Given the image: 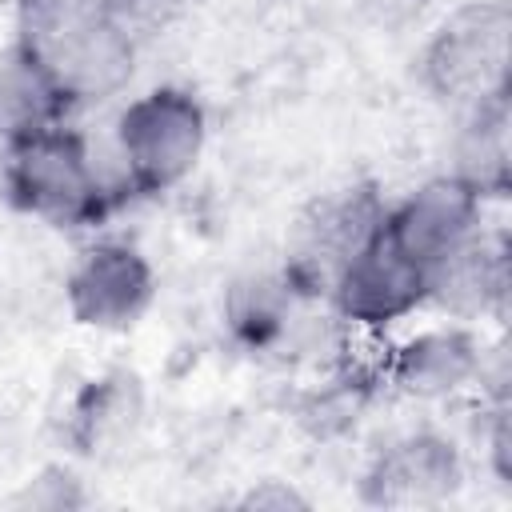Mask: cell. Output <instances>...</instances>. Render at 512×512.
Listing matches in <instances>:
<instances>
[{
	"label": "cell",
	"mask_w": 512,
	"mask_h": 512,
	"mask_svg": "<svg viewBox=\"0 0 512 512\" xmlns=\"http://www.w3.org/2000/svg\"><path fill=\"white\" fill-rule=\"evenodd\" d=\"M456 176L480 192V200L508 196L512 184V116H508V92L480 100L460 112V128L452 140Z\"/></svg>",
	"instance_id": "cell-13"
},
{
	"label": "cell",
	"mask_w": 512,
	"mask_h": 512,
	"mask_svg": "<svg viewBox=\"0 0 512 512\" xmlns=\"http://www.w3.org/2000/svg\"><path fill=\"white\" fill-rule=\"evenodd\" d=\"M4 192L12 208L56 228L96 224L120 200V188H112L96 168L88 140L68 124L4 144Z\"/></svg>",
	"instance_id": "cell-2"
},
{
	"label": "cell",
	"mask_w": 512,
	"mask_h": 512,
	"mask_svg": "<svg viewBox=\"0 0 512 512\" xmlns=\"http://www.w3.org/2000/svg\"><path fill=\"white\" fill-rule=\"evenodd\" d=\"M352 4L380 32H404L432 8V0H352Z\"/></svg>",
	"instance_id": "cell-19"
},
{
	"label": "cell",
	"mask_w": 512,
	"mask_h": 512,
	"mask_svg": "<svg viewBox=\"0 0 512 512\" xmlns=\"http://www.w3.org/2000/svg\"><path fill=\"white\" fill-rule=\"evenodd\" d=\"M20 508H44V512H64V508H84L88 496L80 488V476L64 464H48L36 476L24 480V488L12 496Z\"/></svg>",
	"instance_id": "cell-16"
},
{
	"label": "cell",
	"mask_w": 512,
	"mask_h": 512,
	"mask_svg": "<svg viewBox=\"0 0 512 512\" xmlns=\"http://www.w3.org/2000/svg\"><path fill=\"white\" fill-rule=\"evenodd\" d=\"M484 444H488V468H492V476L500 484H512V404H508V396H496L492 400Z\"/></svg>",
	"instance_id": "cell-18"
},
{
	"label": "cell",
	"mask_w": 512,
	"mask_h": 512,
	"mask_svg": "<svg viewBox=\"0 0 512 512\" xmlns=\"http://www.w3.org/2000/svg\"><path fill=\"white\" fill-rule=\"evenodd\" d=\"M208 140L204 104L176 84L136 96L116 120L120 188L136 196H160L176 188L200 160Z\"/></svg>",
	"instance_id": "cell-3"
},
{
	"label": "cell",
	"mask_w": 512,
	"mask_h": 512,
	"mask_svg": "<svg viewBox=\"0 0 512 512\" xmlns=\"http://www.w3.org/2000/svg\"><path fill=\"white\" fill-rule=\"evenodd\" d=\"M480 216V192L464 184L456 172H444L424 180L384 212V236L428 272L448 252H456L472 232H480Z\"/></svg>",
	"instance_id": "cell-9"
},
{
	"label": "cell",
	"mask_w": 512,
	"mask_h": 512,
	"mask_svg": "<svg viewBox=\"0 0 512 512\" xmlns=\"http://www.w3.org/2000/svg\"><path fill=\"white\" fill-rule=\"evenodd\" d=\"M428 304L456 320L504 316L508 304V244L504 236L472 232L456 252L428 268Z\"/></svg>",
	"instance_id": "cell-11"
},
{
	"label": "cell",
	"mask_w": 512,
	"mask_h": 512,
	"mask_svg": "<svg viewBox=\"0 0 512 512\" xmlns=\"http://www.w3.org/2000/svg\"><path fill=\"white\" fill-rule=\"evenodd\" d=\"M484 352L472 328L444 324L384 352V384L412 400H444L480 380Z\"/></svg>",
	"instance_id": "cell-10"
},
{
	"label": "cell",
	"mask_w": 512,
	"mask_h": 512,
	"mask_svg": "<svg viewBox=\"0 0 512 512\" xmlns=\"http://www.w3.org/2000/svg\"><path fill=\"white\" fill-rule=\"evenodd\" d=\"M104 4H108V12H112L132 36H140V32H156V28H164V24L180 20V16H188V12L200 8L204 0H104Z\"/></svg>",
	"instance_id": "cell-17"
},
{
	"label": "cell",
	"mask_w": 512,
	"mask_h": 512,
	"mask_svg": "<svg viewBox=\"0 0 512 512\" xmlns=\"http://www.w3.org/2000/svg\"><path fill=\"white\" fill-rule=\"evenodd\" d=\"M236 508H244V512H292V508H308V496L284 480H260L236 500Z\"/></svg>",
	"instance_id": "cell-20"
},
{
	"label": "cell",
	"mask_w": 512,
	"mask_h": 512,
	"mask_svg": "<svg viewBox=\"0 0 512 512\" xmlns=\"http://www.w3.org/2000/svg\"><path fill=\"white\" fill-rule=\"evenodd\" d=\"M72 108L116 96L136 68V36L104 0H16V36Z\"/></svg>",
	"instance_id": "cell-1"
},
{
	"label": "cell",
	"mask_w": 512,
	"mask_h": 512,
	"mask_svg": "<svg viewBox=\"0 0 512 512\" xmlns=\"http://www.w3.org/2000/svg\"><path fill=\"white\" fill-rule=\"evenodd\" d=\"M512 8L504 0L460 4L420 52V84L452 108H472L508 92Z\"/></svg>",
	"instance_id": "cell-4"
},
{
	"label": "cell",
	"mask_w": 512,
	"mask_h": 512,
	"mask_svg": "<svg viewBox=\"0 0 512 512\" xmlns=\"http://www.w3.org/2000/svg\"><path fill=\"white\" fill-rule=\"evenodd\" d=\"M296 292L292 284L280 276H248L236 280L228 300H224V320L236 332V340H244L248 348H264L268 340H276L284 332L288 308H292Z\"/></svg>",
	"instance_id": "cell-15"
},
{
	"label": "cell",
	"mask_w": 512,
	"mask_h": 512,
	"mask_svg": "<svg viewBox=\"0 0 512 512\" xmlns=\"http://www.w3.org/2000/svg\"><path fill=\"white\" fill-rule=\"evenodd\" d=\"M464 484L460 448L440 432H408L384 444L364 476L360 500L372 508H436L452 500Z\"/></svg>",
	"instance_id": "cell-8"
},
{
	"label": "cell",
	"mask_w": 512,
	"mask_h": 512,
	"mask_svg": "<svg viewBox=\"0 0 512 512\" xmlns=\"http://www.w3.org/2000/svg\"><path fill=\"white\" fill-rule=\"evenodd\" d=\"M140 420H144L140 376L128 368H112V372L92 376L76 392L64 436L80 456H108L136 436Z\"/></svg>",
	"instance_id": "cell-12"
},
{
	"label": "cell",
	"mask_w": 512,
	"mask_h": 512,
	"mask_svg": "<svg viewBox=\"0 0 512 512\" xmlns=\"http://www.w3.org/2000/svg\"><path fill=\"white\" fill-rule=\"evenodd\" d=\"M328 296L336 316L356 332H384L388 324L428 304V272L412 256H404L380 228L340 264Z\"/></svg>",
	"instance_id": "cell-6"
},
{
	"label": "cell",
	"mask_w": 512,
	"mask_h": 512,
	"mask_svg": "<svg viewBox=\"0 0 512 512\" xmlns=\"http://www.w3.org/2000/svg\"><path fill=\"white\" fill-rule=\"evenodd\" d=\"M68 112V96L60 92V84L52 80L36 52H28L20 40L0 48V144L64 124Z\"/></svg>",
	"instance_id": "cell-14"
},
{
	"label": "cell",
	"mask_w": 512,
	"mask_h": 512,
	"mask_svg": "<svg viewBox=\"0 0 512 512\" xmlns=\"http://www.w3.org/2000/svg\"><path fill=\"white\" fill-rule=\"evenodd\" d=\"M384 212H388V204H384L380 188L368 180L320 196L300 216L296 244L284 264V280L292 284V292L296 296L328 292L340 264L384 228Z\"/></svg>",
	"instance_id": "cell-5"
},
{
	"label": "cell",
	"mask_w": 512,
	"mask_h": 512,
	"mask_svg": "<svg viewBox=\"0 0 512 512\" xmlns=\"http://www.w3.org/2000/svg\"><path fill=\"white\" fill-rule=\"evenodd\" d=\"M156 296V276L148 256L124 240H100L84 248L76 268L64 280L68 316L80 328L124 332L132 328Z\"/></svg>",
	"instance_id": "cell-7"
}]
</instances>
